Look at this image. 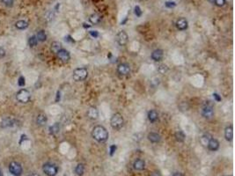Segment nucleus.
<instances>
[{
    "mask_svg": "<svg viewBox=\"0 0 235 176\" xmlns=\"http://www.w3.org/2000/svg\"><path fill=\"white\" fill-rule=\"evenodd\" d=\"M176 27L181 30V31H184L188 28V21L187 19H185L184 18H180L176 21Z\"/></svg>",
    "mask_w": 235,
    "mask_h": 176,
    "instance_id": "nucleus-15",
    "label": "nucleus"
},
{
    "mask_svg": "<svg viewBox=\"0 0 235 176\" xmlns=\"http://www.w3.org/2000/svg\"><path fill=\"white\" fill-rule=\"evenodd\" d=\"M37 43H38V40H37V38H36L35 35L31 36V37L29 38V40H28V44H29V46H30L31 48L35 47V46L37 45Z\"/></svg>",
    "mask_w": 235,
    "mask_h": 176,
    "instance_id": "nucleus-29",
    "label": "nucleus"
},
{
    "mask_svg": "<svg viewBox=\"0 0 235 176\" xmlns=\"http://www.w3.org/2000/svg\"><path fill=\"white\" fill-rule=\"evenodd\" d=\"M15 123H16L15 119L11 117H6L4 118V119L2 120L0 125H1L2 128H4V129H5V128H11V127H13V126L16 124Z\"/></svg>",
    "mask_w": 235,
    "mask_h": 176,
    "instance_id": "nucleus-10",
    "label": "nucleus"
},
{
    "mask_svg": "<svg viewBox=\"0 0 235 176\" xmlns=\"http://www.w3.org/2000/svg\"><path fill=\"white\" fill-rule=\"evenodd\" d=\"M36 123L39 126H44L47 123V116L44 114H40L36 118Z\"/></svg>",
    "mask_w": 235,
    "mask_h": 176,
    "instance_id": "nucleus-19",
    "label": "nucleus"
},
{
    "mask_svg": "<svg viewBox=\"0 0 235 176\" xmlns=\"http://www.w3.org/2000/svg\"><path fill=\"white\" fill-rule=\"evenodd\" d=\"M133 167H134L135 170H137V171H142L145 167V162L143 159H137L134 162Z\"/></svg>",
    "mask_w": 235,
    "mask_h": 176,
    "instance_id": "nucleus-17",
    "label": "nucleus"
},
{
    "mask_svg": "<svg viewBox=\"0 0 235 176\" xmlns=\"http://www.w3.org/2000/svg\"><path fill=\"white\" fill-rule=\"evenodd\" d=\"M117 71L120 75L127 76L130 72V67L128 64L123 63V64H120L117 66Z\"/></svg>",
    "mask_w": 235,
    "mask_h": 176,
    "instance_id": "nucleus-9",
    "label": "nucleus"
},
{
    "mask_svg": "<svg viewBox=\"0 0 235 176\" xmlns=\"http://www.w3.org/2000/svg\"><path fill=\"white\" fill-rule=\"evenodd\" d=\"M9 172L14 176H20L22 174L23 169L19 163L16 161H12L9 165Z\"/></svg>",
    "mask_w": 235,
    "mask_h": 176,
    "instance_id": "nucleus-5",
    "label": "nucleus"
},
{
    "mask_svg": "<svg viewBox=\"0 0 235 176\" xmlns=\"http://www.w3.org/2000/svg\"><path fill=\"white\" fill-rule=\"evenodd\" d=\"M163 55L162 50H155L151 53V59L155 62H160L163 58Z\"/></svg>",
    "mask_w": 235,
    "mask_h": 176,
    "instance_id": "nucleus-16",
    "label": "nucleus"
},
{
    "mask_svg": "<svg viewBox=\"0 0 235 176\" xmlns=\"http://www.w3.org/2000/svg\"><path fill=\"white\" fill-rule=\"evenodd\" d=\"M85 172V166L83 164H78L75 168V173L77 175L82 176L84 174Z\"/></svg>",
    "mask_w": 235,
    "mask_h": 176,
    "instance_id": "nucleus-25",
    "label": "nucleus"
},
{
    "mask_svg": "<svg viewBox=\"0 0 235 176\" xmlns=\"http://www.w3.org/2000/svg\"><path fill=\"white\" fill-rule=\"evenodd\" d=\"M116 149H117V146L116 145V144H113V145H111L110 146V150H109V154H110V156H113L114 154H115V152L116 151Z\"/></svg>",
    "mask_w": 235,
    "mask_h": 176,
    "instance_id": "nucleus-35",
    "label": "nucleus"
},
{
    "mask_svg": "<svg viewBox=\"0 0 235 176\" xmlns=\"http://www.w3.org/2000/svg\"><path fill=\"white\" fill-rule=\"evenodd\" d=\"M2 2H3V4L5 5H6L8 7H11V6H12L14 0H2Z\"/></svg>",
    "mask_w": 235,
    "mask_h": 176,
    "instance_id": "nucleus-34",
    "label": "nucleus"
},
{
    "mask_svg": "<svg viewBox=\"0 0 235 176\" xmlns=\"http://www.w3.org/2000/svg\"><path fill=\"white\" fill-rule=\"evenodd\" d=\"M89 20L91 21V23L93 24V25H95V24H98V23H100V21H101V17L98 15V14H96V13H94V14H92L90 16L89 18Z\"/></svg>",
    "mask_w": 235,
    "mask_h": 176,
    "instance_id": "nucleus-26",
    "label": "nucleus"
},
{
    "mask_svg": "<svg viewBox=\"0 0 235 176\" xmlns=\"http://www.w3.org/2000/svg\"><path fill=\"white\" fill-rule=\"evenodd\" d=\"M165 5H166L168 8H174V7L176 6V4H175V2H174V1H167V2L165 3Z\"/></svg>",
    "mask_w": 235,
    "mask_h": 176,
    "instance_id": "nucleus-33",
    "label": "nucleus"
},
{
    "mask_svg": "<svg viewBox=\"0 0 235 176\" xmlns=\"http://www.w3.org/2000/svg\"><path fill=\"white\" fill-rule=\"evenodd\" d=\"M229 176H232V175H229Z\"/></svg>",
    "mask_w": 235,
    "mask_h": 176,
    "instance_id": "nucleus-45",
    "label": "nucleus"
},
{
    "mask_svg": "<svg viewBox=\"0 0 235 176\" xmlns=\"http://www.w3.org/2000/svg\"><path fill=\"white\" fill-rule=\"evenodd\" d=\"M151 176H160L159 175V174H157V173H154V174H152Z\"/></svg>",
    "mask_w": 235,
    "mask_h": 176,
    "instance_id": "nucleus-42",
    "label": "nucleus"
},
{
    "mask_svg": "<svg viewBox=\"0 0 235 176\" xmlns=\"http://www.w3.org/2000/svg\"><path fill=\"white\" fill-rule=\"evenodd\" d=\"M210 1L212 4H215L217 6H219V7L224 6L226 3V0H210Z\"/></svg>",
    "mask_w": 235,
    "mask_h": 176,
    "instance_id": "nucleus-31",
    "label": "nucleus"
},
{
    "mask_svg": "<svg viewBox=\"0 0 235 176\" xmlns=\"http://www.w3.org/2000/svg\"><path fill=\"white\" fill-rule=\"evenodd\" d=\"M88 76V71L85 68H77L73 71V79L75 81L80 82V81H84L85 79H86Z\"/></svg>",
    "mask_w": 235,
    "mask_h": 176,
    "instance_id": "nucleus-3",
    "label": "nucleus"
},
{
    "mask_svg": "<svg viewBox=\"0 0 235 176\" xmlns=\"http://www.w3.org/2000/svg\"><path fill=\"white\" fill-rule=\"evenodd\" d=\"M213 98L216 101H221V97L218 95V93H213Z\"/></svg>",
    "mask_w": 235,
    "mask_h": 176,
    "instance_id": "nucleus-39",
    "label": "nucleus"
},
{
    "mask_svg": "<svg viewBox=\"0 0 235 176\" xmlns=\"http://www.w3.org/2000/svg\"><path fill=\"white\" fill-rule=\"evenodd\" d=\"M158 71H159V72H160V74H166L168 71V65H166V64H160L159 68H158Z\"/></svg>",
    "mask_w": 235,
    "mask_h": 176,
    "instance_id": "nucleus-30",
    "label": "nucleus"
},
{
    "mask_svg": "<svg viewBox=\"0 0 235 176\" xmlns=\"http://www.w3.org/2000/svg\"><path fill=\"white\" fill-rule=\"evenodd\" d=\"M92 137L99 143H105L109 138V132L103 126H95L92 129Z\"/></svg>",
    "mask_w": 235,
    "mask_h": 176,
    "instance_id": "nucleus-1",
    "label": "nucleus"
},
{
    "mask_svg": "<svg viewBox=\"0 0 235 176\" xmlns=\"http://www.w3.org/2000/svg\"><path fill=\"white\" fill-rule=\"evenodd\" d=\"M141 1H145V0H141Z\"/></svg>",
    "mask_w": 235,
    "mask_h": 176,
    "instance_id": "nucleus-44",
    "label": "nucleus"
},
{
    "mask_svg": "<svg viewBox=\"0 0 235 176\" xmlns=\"http://www.w3.org/2000/svg\"><path fill=\"white\" fill-rule=\"evenodd\" d=\"M207 147H208V149L210 150V151H218V149H219V142H218L217 139H215V138H210V140L208 143V145H207Z\"/></svg>",
    "mask_w": 235,
    "mask_h": 176,
    "instance_id": "nucleus-13",
    "label": "nucleus"
},
{
    "mask_svg": "<svg viewBox=\"0 0 235 176\" xmlns=\"http://www.w3.org/2000/svg\"><path fill=\"white\" fill-rule=\"evenodd\" d=\"M29 176H40L39 174H31Z\"/></svg>",
    "mask_w": 235,
    "mask_h": 176,
    "instance_id": "nucleus-41",
    "label": "nucleus"
},
{
    "mask_svg": "<svg viewBox=\"0 0 235 176\" xmlns=\"http://www.w3.org/2000/svg\"><path fill=\"white\" fill-rule=\"evenodd\" d=\"M135 14L137 15V17H141V16H142V14H143L142 10H141V8H140L138 5L135 6Z\"/></svg>",
    "mask_w": 235,
    "mask_h": 176,
    "instance_id": "nucleus-32",
    "label": "nucleus"
},
{
    "mask_svg": "<svg viewBox=\"0 0 235 176\" xmlns=\"http://www.w3.org/2000/svg\"><path fill=\"white\" fill-rule=\"evenodd\" d=\"M63 48H62V44L58 42H52V44H51V50L53 52H55L56 54L60 50H62Z\"/></svg>",
    "mask_w": 235,
    "mask_h": 176,
    "instance_id": "nucleus-24",
    "label": "nucleus"
},
{
    "mask_svg": "<svg viewBox=\"0 0 235 176\" xmlns=\"http://www.w3.org/2000/svg\"><path fill=\"white\" fill-rule=\"evenodd\" d=\"M0 176H3V174H2V172H1V170H0Z\"/></svg>",
    "mask_w": 235,
    "mask_h": 176,
    "instance_id": "nucleus-43",
    "label": "nucleus"
},
{
    "mask_svg": "<svg viewBox=\"0 0 235 176\" xmlns=\"http://www.w3.org/2000/svg\"><path fill=\"white\" fill-rule=\"evenodd\" d=\"M26 84L25 82V78H24V77H20L19 78V86H24Z\"/></svg>",
    "mask_w": 235,
    "mask_h": 176,
    "instance_id": "nucleus-36",
    "label": "nucleus"
},
{
    "mask_svg": "<svg viewBox=\"0 0 235 176\" xmlns=\"http://www.w3.org/2000/svg\"><path fill=\"white\" fill-rule=\"evenodd\" d=\"M43 173L48 176H56L58 173V167L52 163H46L42 167Z\"/></svg>",
    "mask_w": 235,
    "mask_h": 176,
    "instance_id": "nucleus-4",
    "label": "nucleus"
},
{
    "mask_svg": "<svg viewBox=\"0 0 235 176\" xmlns=\"http://www.w3.org/2000/svg\"><path fill=\"white\" fill-rule=\"evenodd\" d=\"M116 41H117L118 44L120 46H125L128 41H129V36L125 31H120L116 35Z\"/></svg>",
    "mask_w": 235,
    "mask_h": 176,
    "instance_id": "nucleus-8",
    "label": "nucleus"
},
{
    "mask_svg": "<svg viewBox=\"0 0 235 176\" xmlns=\"http://www.w3.org/2000/svg\"><path fill=\"white\" fill-rule=\"evenodd\" d=\"M123 123H124V120H123V117L121 114L119 113H116L113 115V116L111 117V120H110V125L111 127L114 129H116V130H119L123 128Z\"/></svg>",
    "mask_w": 235,
    "mask_h": 176,
    "instance_id": "nucleus-2",
    "label": "nucleus"
},
{
    "mask_svg": "<svg viewBox=\"0 0 235 176\" xmlns=\"http://www.w3.org/2000/svg\"><path fill=\"white\" fill-rule=\"evenodd\" d=\"M147 138H148V140L151 143H158L160 141V134H158V133H155V132H151V133H149L148 136H147Z\"/></svg>",
    "mask_w": 235,
    "mask_h": 176,
    "instance_id": "nucleus-18",
    "label": "nucleus"
},
{
    "mask_svg": "<svg viewBox=\"0 0 235 176\" xmlns=\"http://www.w3.org/2000/svg\"><path fill=\"white\" fill-rule=\"evenodd\" d=\"M16 98H17L18 101H19L21 103H27L30 101L31 94H30V92L26 89H20L16 94Z\"/></svg>",
    "mask_w": 235,
    "mask_h": 176,
    "instance_id": "nucleus-6",
    "label": "nucleus"
},
{
    "mask_svg": "<svg viewBox=\"0 0 235 176\" xmlns=\"http://www.w3.org/2000/svg\"><path fill=\"white\" fill-rule=\"evenodd\" d=\"M86 116L87 117L91 120H96L98 116H99V112L97 109L95 107H91L89 108V109L87 110V113H86Z\"/></svg>",
    "mask_w": 235,
    "mask_h": 176,
    "instance_id": "nucleus-12",
    "label": "nucleus"
},
{
    "mask_svg": "<svg viewBox=\"0 0 235 176\" xmlns=\"http://www.w3.org/2000/svg\"><path fill=\"white\" fill-rule=\"evenodd\" d=\"M36 38L39 42H45L47 40V35L45 34V32L43 30H41L37 33Z\"/></svg>",
    "mask_w": 235,
    "mask_h": 176,
    "instance_id": "nucleus-27",
    "label": "nucleus"
},
{
    "mask_svg": "<svg viewBox=\"0 0 235 176\" xmlns=\"http://www.w3.org/2000/svg\"><path fill=\"white\" fill-rule=\"evenodd\" d=\"M173 176H183V174H181V173H179V172H176V173H175Z\"/></svg>",
    "mask_w": 235,
    "mask_h": 176,
    "instance_id": "nucleus-40",
    "label": "nucleus"
},
{
    "mask_svg": "<svg viewBox=\"0 0 235 176\" xmlns=\"http://www.w3.org/2000/svg\"><path fill=\"white\" fill-rule=\"evenodd\" d=\"M59 129H60V126L58 123H55L54 125H52L50 128V133L52 135L57 134V133H58Z\"/></svg>",
    "mask_w": 235,
    "mask_h": 176,
    "instance_id": "nucleus-28",
    "label": "nucleus"
},
{
    "mask_svg": "<svg viewBox=\"0 0 235 176\" xmlns=\"http://www.w3.org/2000/svg\"><path fill=\"white\" fill-rule=\"evenodd\" d=\"M159 117V115L157 113V111L155 110H151L148 112V119L151 123H155Z\"/></svg>",
    "mask_w": 235,
    "mask_h": 176,
    "instance_id": "nucleus-20",
    "label": "nucleus"
},
{
    "mask_svg": "<svg viewBox=\"0 0 235 176\" xmlns=\"http://www.w3.org/2000/svg\"><path fill=\"white\" fill-rule=\"evenodd\" d=\"M5 50L3 48H0V58H3L5 56Z\"/></svg>",
    "mask_w": 235,
    "mask_h": 176,
    "instance_id": "nucleus-38",
    "label": "nucleus"
},
{
    "mask_svg": "<svg viewBox=\"0 0 235 176\" xmlns=\"http://www.w3.org/2000/svg\"><path fill=\"white\" fill-rule=\"evenodd\" d=\"M57 57H58L61 61H63V62H68V61L70 60V58H71L70 53H69L66 50H64V49L60 50L57 53Z\"/></svg>",
    "mask_w": 235,
    "mask_h": 176,
    "instance_id": "nucleus-11",
    "label": "nucleus"
},
{
    "mask_svg": "<svg viewBox=\"0 0 235 176\" xmlns=\"http://www.w3.org/2000/svg\"><path fill=\"white\" fill-rule=\"evenodd\" d=\"M210 138H211V136H210V134L202 135L201 136V138H200V142H201V143L203 146L207 147L208 143H209V141L210 140Z\"/></svg>",
    "mask_w": 235,
    "mask_h": 176,
    "instance_id": "nucleus-23",
    "label": "nucleus"
},
{
    "mask_svg": "<svg viewBox=\"0 0 235 176\" xmlns=\"http://www.w3.org/2000/svg\"><path fill=\"white\" fill-rule=\"evenodd\" d=\"M15 26H16V28L19 29V30H23V29H26L28 26V23L26 20H23V19L18 20L17 22L15 23Z\"/></svg>",
    "mask_w": 235,
    "mask_h": 176,
    "instance_id": "nucleus-21",
    "label": "nucleus"
},
{
    "mask_svg": "<svg viewBox=\"0 0 235 176\" xmlns=\"http://www.w3.org/2000/svg\"><path fill=\"white\" fill-rule=\"evenodd\" d=\"M202 116L206 119H210L212 118L213 115H214V109H213V107L212 105L210 104H206L203 109L202 110Z\"/></svg>",
    "mask_w": 235,
    "mask_h": 176,
    "instance_id": "nucleus-7",
    "label": "nucleus"
},
{
    "mask_svg": "<svg viewBox=\"0 0 235 176\" xmlns=\"http://www.w3.org/2000/svg\"><path fill=\"white\" fill-rule=\"evenodd\" d=\"M175 136V139H176L178 142H184L185 138H186V135H185V133L182 130H178V131H176Z\"/></svg>",
    "mask_w": 235,
    "mask_h": 176,
    "instance_id": "nucleus-22",
    "label": "nucleus"
},
{
    "mask_svg": "<svg viewBox=\"0 0 235 176\" xmlns=\"http://www.w3.org/2000/svg\"><path fill=\"white\" fill-rule=\"evenodd\" d=\"M225 137L228 142H231L233 138V128L232 125L227 126L225 129Z\"/></svg>",
    "mask_w": 235,
    "mask_h": 176,
    "instance_id": "nucleus-14",
    "label": "nucleus"
},
{
    "mask_svg": "<svg viewBox=\"0 0 235 176\" xmlns=\"http://www.w3.org/2000/svg\"><path fill=\"white\" fill-rule=\"evenodd\" d=\"M89 34L92 37H94V38H97V37H99V33L97 32V31H90L89 32Z\"/></svg>",
    "mask_w": 235,
    "mask_h": 176,
    "instance_id": "nucleus-37",
    "label": "nucleus"
}]
</instances>
